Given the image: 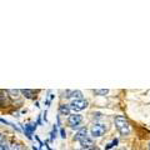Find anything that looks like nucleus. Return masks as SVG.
<instances>
[{
  "label": "nucleus",
  "instance_id": "3",
  "mask_svg": "<svg viewBox=\"0 0 150 150\" xmlns=\"http://www.w3.org/2000/svg\"><path fill=\"white\" fill-rule=\"evenodd\" d=\"M106 133V126L104 124L96 123L90 128V134L93 138H100Z\"/></svg>",
  "mask_w": 150,
  "mask_h": 150
},
{
  "label": "nucleus",
  "instance_id": "16",
  "mask_svg": "<svg viewBox=\"0 0 150 150\" xmlns=\"http://www.w3.org/2000/svg\"><path fill=\"white\" fill-rule=\"evenodd\" d=\"M0 150H10V146L5 142H3V143H0Z\"/></svg>",
  "mask_w": 150,
  "mask_h": 150
},
{
  "label": "nucleus",
  "instance_id": "12",
  "mask_svg": "<svg viewBox=\"0 0 150 150\" xmlns=\"http://www.w3.org/2000/svg\"><path fill=\"white\" fill-rule=\"evenodd\" d=\"M70 106L67 104H62L59 106V115H70Z\"/></svg>",
  "mask_w": 150,
  "mask_h": 150
},
{
  "label": "nucleus",
  "instance_id": "11",
  "mask_svg": "<svg viewBox=\"0 0 150 150\" xmlns=\"http://www.w3.org/2000/svg\"><path fill=\"white\" fill-rule=\"evenodd\" d=\"M20 91H21L23 95L26 98V99H34L35 94H36V91L31 90V89H23V90H20Z\"/></svg>",
  "mask_w": 150,
  "mask_h": 150
},
{
  "label": "nucleus",
  "instance_id": "10",
  "mask_svg": "<svg viewBox=\"0 0 150 150\" xmlns=\"http://www.w3.org/2000/svg\"><path fill=\"white\" fill-rule=\"evenodd\" d=\"M8 94H9V98L10 99H13V100H19L20 99V94H21V91L20 90H18V89H11V90H8Z\"/></svg>",
  "mask_w": 150,
  "mask_h": 150
},
{
  "label": "nucleus",
  "instance_id": "9",
  "mask_svg": "<svg viewBox=\"0 0 150 150\" xmlns=\"http://www.w3.org/2000/svg\"><path fill=\"white\" fill-rule=\"evenodd\" d=\"M86 137H88V129L86 128H81L76 133V135H75L74 140H78V142H80V140H83L84 138H86Z\"/></svg>",
  "mask_w": 150,
  "mask_h": 150
},
{
  "label": "nucleus",
  "instance_id": "15",
  "mask_svg": "<svg viewBox=\"0 0 150 150\" xmlns=\"http://www.w3.org/2000/svg\"><path fill=\"white\" fill-rule=\"evenodd\" d=\"M118 143H119V140H118V139H114L111 143H109V144H108L106 146H105V150H109V149H111V148L116 146V145H118Z\"/></svg>",
  "mask_w": 150,
  "mask_h": 150
},
{
  "label": "nucleus",
  "instance_id": "18",
  "mask_svg": "<svg viewBox=\"0 0 150 150\" xmlns=\"http://www.w3.org/2000/svg\"><path fill=\"white\" fill-rule=\"evenodd\" d=\"M38 125H41V118H40V116L38 118Z\"/></svg>",
  "mask_w": 150,
  "mask_h": 150
},
{
  "label": "nucleus",
  "instance_id": "6",
  "mask_svg": "<svg viewBox=\"0 0 150 150\" xmlns=\"http://www.w3.org/2000/svg\"><path fill=\"white\" fill-rule=\"evenodd\" d=\"M65 98H73V100L84 99V98H83V93L80 90H67V91H65Z\"/></svg>",
  "mask_w": 150,
  "mask_h": 150
},
{
  "label": "nucleus",
  "instance_id": "4",
  "mask_svg": "<svg viewBox=\"0 0 150 150\" xmlns=\"http://www.w3.org/2000/svg\"><path fill=\"white\" fill-rule=\"evenodd\" d=\"M81 121H83V116L80 114H73V115H69L68 118V123L73 129L78 128L81 124Z\"/></svg>",
  "mask_w": 150,
  "mask_h": 150
},
{
  "label": "nucleus",
  "instance_id": "22",
  "mask_svg": "<svg viewBox=\"0 0 150 150\" xmlns=\"http://www.w3.org/2000/svg\"><path fill=\"white\" fill-rule=\"evenodd\" d=\"M0 138H1V135H0Z\"/></svg>",
  "mask_w": 150,
  "mask_h": 150
},
{
  "label": "nucleus",
  "instance_id": "13",
  "mask_svg": "<svg viewBox=\"0 0 150 150\" xmlns=\"http://www.w3.org/2000/svg\"><path fill=\"white\" fill-rule=\"evenodd\" d=\"M93 93L95 94V95L104 96V95H106V94H109V90H108V89H94Z\"/></svg>",
  "mask_w": 150,
  "mask_h": 150
},
{
  "label": "nucleus",
  "instance_id": "19",
  "mask_svg": "<svg viewBox=\"0 0 150 150\" xmlns=\"http://www.w3.org/2000/svg\"><path fill=\"white\" fill-rule=\"evenodd\" d=\"M84 150V149H83ZM88 150H99V149H98V148H95V146H93V148H90V149H88Z\"/></svg>",
  "mask_w": 150,
  "mask_h": 150
},
{
  "label": "nucleus",
  "instance_id": "2",
  "mask_svg": "<svg viewBox=\"0 0 150 150\" xmlns=\"http://www.w3.org/2000/svg\"><path fill=\"white\" fill-rule=\"evenodd\" d=\"M88 100L85 99H76V100H71V103L69 104L70 106V110L74 111V112H78V111H81L84 109L88 108Z\"/></svg>",
  "mask_w": 150,
  "mask_h": 150
},
{
  "label": "nucleus",
  "instance_id": "17",
  "mask_svg": "<svg viewBox=\"0 0 150 150\" xmlns=\"http://www.w3.org/2000/svg\"><path fill=\"white\" fill-rule=\"evenodd\" d=\"M60 137H62L63 139L67 138V133H65V129L64 128H60Z\"/></svg>",
  "mask_w": 150,
  "mask_h": 150
},
{
  "label": "nucleus",
  "instance_id": "20",
  "mask_svg": "<svg viewBox=\"0 0 150 150\" xmlns=\"http://www.w3.org/2000/svg\"><path fill=\"white\" fill-rule=\"evenodd\" d=\"M33 150H39V149H38V148H35V146H33Z\"/></svg>",
  "mask_w": 150,
  "mask_h": 150
},
{
  "label": "nucleus",
  "instance_id": "8",
  "mask_svg": "<svg viewBox=\"0 0 150 150\" xmlns=\"http://www.w3.org/2000/svg\"><path fill=\"white\" fill-rule=\"evenodd\" d=\"M0 105L1 106L9 105V94L5 90H0Z\"/></svg>",
  "mask_w": 150,
  "mask_h": 150
},
{
  "label": "nucleus",
  "instance_id": "14",
  "mask_svg": "<svg viewBox=\"0 0 150 150\" xmlns=\"http://www.w3.org/2000/svg\"><path fill=\"white\" fill-rule=\"evenodd\" d=\"M10 150H24V146H23L21 144H19V143H13Z\"/></svg>",
  "mask_w": 150,
  "mask_h": 150
},
{
  "label": "nucleus",
  "instance_id": "21",
  "mask_svg": "<svg viewBox=\"0 0 150 150\" xmlns=\"http://www.w3.org/2000/svg\"><path fill=\"white\" fill-rule=\"evenodd\" d=\"M149 150H150V143H149Z\"/></svg>",
  "mask_w": 150,
  "mask_h": 150
},
{
  "label": "nucleus",
  "instance_id": "1",
  "mask_svg": "<svg viewBox=\"0 0 150 150\" xmlns=\"http://www.w3.org/2000/svg\"><path fill=\"white\" fill-rule=\"evenodd\" d=\"M114 123H115V128L118 129V131L120 133V135L123 137H126L131 133V129H130V124L128 119L123 115H116L114 118Z\"/></svg>",
  "mask_w": 150,
  "mask_h": 150
},
{
  "label": "nucleus",
  "instance_id": "5",
  "mask_svg": "<svg viewBox=\"0 0 150 150\" xmlns=\"http://www.w3.org/2000/svg\"><path fill=\"white\" fill-rule=\"evenodd\" d=\"M36 125H38V124H26L25 126H24V125H20V126H21V129L24 130L25 135L28 137V139H30V140L33 139V138H31V135H33V133L35 131Z\"/></svg>",
  "mask_w": 150,
  "mask_h": 150
},
{
  "label": "nucleus",
  "instance_id": "7",
  "mask_svg": "<svg viewBox=\"0 0 150 150\" xmlns=\"http://www.w3.org/2000/svg\"><path fill=\"white\" fill-rule=\"evenodd\" d=\"M80 145H81V148L84 149V150H88V149H90V148H93L94 146V140L91 139V138H89V137H86V138H84L83 140H80Z\"/></svg>",
  "mask_w": 150,
  "mask_h": 150
}]
</instances>
